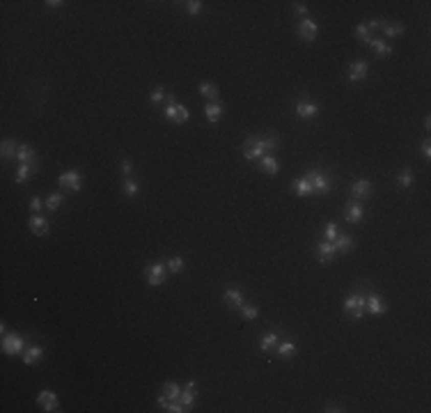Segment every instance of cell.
<instances>
[{
  "label": "cell",
  "mask_w": 431,
  "mask_h": 413,
  "mask_svg": "<svg viewBox=\"0 0 431 413\" xmlns=\"http://www.w3.org/2000/svg\"><path fill=\"white\" fill-rule=\"evenodd\" d=\"M46 5H49L51 9H58V7H62L64 3H62V0H46Z\"/></svg>",
  "instance_id": "c3c4849f"
},
{
  "label": "cell",
  "mask_w": 431,
  "mask_h": 413,
  "mask_svg": "<svg viewBox=\"0 0 431 413\" xmlns=\"http://www.w3.org/2000/svg\"><path fill=\"white\" fill-rule=\"evenodd\" d=\"M316 255H319V262L321 264H330L337 255V248H335L333 241H319L316 244Z\"/></svg>",
  "instance_id": "7c38bea8"
},
{
  "label": "cell",
  "mask_w": 431,
  "mask_h": 413,
  "mask_svg": "<svg viewBox=\"0 0 431 413\" xmlns=\"http://www.w3.org/2000/svg\"><path fill=\"white\" fill-rule=\"evenodd\" d=\"M3 351L7 356H23V351H26V340L16 333H5L3 335Z\"/></svg>",
  "instance_id": "8992f818"
},
{
  "label": "cell",
  "mask_w": 431,
  "mask_h": 413,
  "mask_svg": "<svg viewBox=\"0 0 431 413\" xmlns=\"http://www.w3.org/2000/svg\"><path fill=\"white\" fill-rule=\"evenodd\" d=\"M291 193L298 198H307V195H314V191H312V184L307 177H298L291 182Z\"/></svg>",
  "instance_id": "e0dca14e"
},
{
  "label": "cell",
  "mask_w": 431,
  "mask_h": 413,
  "mask_svg": "<svg viewBox=\"0 0 431 413\" xmlns=\"http://www.w3.org/2000/svg\"><path fill=\"white\" fill-rule=\"evenodd\" d=\"M165 278H168V267H165L163 262L147 264L145 267V280L149 287H161V285H165Z\"/></svg>",
  "instance_id": "277c9868"
},
{
  "label": "cell",
  "mask_w": 431,
  "mask_h": 413,
  "mask_svg": "<svg viewBox=\"0 0 431 413\" xmlns=\"http://www.w3.org/2000/svg\"><path fill=\"white\" fill-rule=\"evenodd\" d=\"M369 74V64L365 62V60H356V62L349 64V80L351 83H360V80H365Z\"/></svg>",
  "instance_id": "4fadbf2b"
},
{
  "label": "cell",
  "mask_w": 431,
  "mask_h": 413,
  "mask_svg": "<svg viewBox=\"0 0 431 413\" xmlns=\"http://www.w3.org/2000/svg\"><path fill=\"white\" fill-rule=\"evenodd\" d=\"M239 310H241V315H243L245 319H253V321H255V319L259 317V310H257V308H255V306H248V303H243V306H241Z\"/></svg>",
  "instance_id": "ab89813d"
},
{
  "label": "cell",
  "mask_w": 431,
  "mask_h": 413,
  "mask_svg": "<svg viewBox=\"0 0 431 413\" xmlns=\"http://www.w3.org/2000/svg\"><path fill=\"white\" fill-rule=\"evenodd\" d=\"M397 184H399V188H411V186H413V172H411V168L401 170L399 177H397Z\"/></svg>",
  "instance_id": "e575fe53"
},
{
  "label": "cell",
  "mask_w": 431,
  "mask_h": 413,
  "mask_svg": "<svg viewBox=\"0 0 431 413\" xmlns=\"http://www.w3.org/2000/svg\"><path fill=\"white\" fill-rule=\"evenodd\" d=\"M351 198L353 200H358V202H362V200H367L369 195L374 193V184L369 182V179H356V182L351 184Z\"/></svg>",
  "instance_id": "ba28073f"
},
{
  "label": "cell",
  "mask_w": 431,
  "mask_h": 413,
  "mask_svg": "<svg viewBox=\"0 0 431 413\" xmlns=\"http://www.w3.org/2000/svg\"><path fill=\"white\" fill-rule=\"evenodd\" d=\"M365 312L367 315H372V317H381V315H385L388 312V303H385V298L381 296V294H376V292H369V294H365Z\"/></svg>",
  "instance_id": "5b68a950"
},
{
  "label": "cell",
  "mask_w": 431,
  "mask_h": 413,
  "mask_svg": "<svg viewBox=\"0 0 431 413\" xmlns=\"http://www.w3.org/2000/svg\"><path fill=\"white\" fill-rule=\"evenodd\" d=\"M165 267H168L170 273H182L184 267H186V259H184L182 255H174V257H170L168 262H165Z\"/></svg>",
  "instance_id": "1f68e13d"
},
{
  "label": "cell",
  "mask_w": 431,
  "mask_h": 413,
  "mask_svg": "<svg viewBox=\"0 0 431 413\" xmlns=\"http://www.w3.org/2000/svg\"><path fill=\"white\" fill-rule=\"evenodd\" d=\"M44 207H46V205H44V200H41V198H37V195L30 198V211H32V213H39Z\"/></svg>",
  "instance_id": "b9f144b4"
},
{
  "label": "cell",
  "mask_w": 431,
  "mask_h": 413,
  "mask_svg": "<svg viewBox=\"0 0 431 413\" xmlns=\"http://www.w3.org/2000/svg\"><path fill=\"white\" fill-rule=\"evenodd\" d=\"M381 23H383V21H378V18H369V21L365 23V26H367L369 32H372V30H378V28H381Z\"/></svg>",
  "instance_id": "bcb514c9"
},
{
  "label": "cell",
  "mask_w": 431,
  "mask_h": 413,
  "mask_svg": "<svg viewBox=\"0 0 431 413\" xmlns=\"http://www.w3.org/2000/svg\"><path fill=\"white\" fill-rule=\"evenodd\" d=\"M28 225H30V232L37 236H46L51 230V223L46 216H41V213H32L30 221H28Z\"/></svg>",
  "instance_id": "30bf717a"
},
{
  "label": "cell",
  "mask_w": 431,
  "mask_h": 413,
  "mask_svg": "<svg viewBox=\"0 0 431 413\" xmlns=\"http://www.w3.org/2000/svg\"><path fill=\"white\" fill-rule=\"evenodd\" d=\"M62 202H64V195H62V193H51V195L44 200V205H46V209H49V211H58Z\"/></svg>",
  "instance_id": "836d02e7"
},
{
  "label": "cell",
  "mask_w": 431,
  "mask_h": 413,
  "mask_svg": "<svg viewBox=\"0 0 431 413\" xmlns=\"http://www.w3.org/2000/svg\"><path fill=\"white\" fill-rule=\"evenodd\" d=\"M163 395L168 397V400H179V395H182V386H179L177 381H165L163 383Z\"/></svg>",
  "instance_id": "4dcf8cb0"
},
{
  "label": "cell",
  "mask_w": 431,
  "mask_h": 413,
  "mask_svg": "<svg viewBox=\"0 0 431 413\" xmlns=\"http://www.w3.org/2000/svg\"><path fill=\"white\" fill-rule=\"evenodd\" d=\"M32 172H35V165H30V163H18L16 175H14V182H16V184H26V179L30 177Z\"/></svg>",
  "instance_id": "f1b7e54d"
},
{
  "label": "cell",
  "mask_w": 431,
  "mask_h": 413,
  "mask_svg": "<svg viewBox=\"0 0 431 413\" xmlns=\"http://www.w3.org/2000/svg\"><path fill=\"white\" fill-rule=\"evenodd\" d=\"M188 120H191V111H188L184 103H179L177 106V122H174V124H186Z\"/></svg>",
  "instance_id": "74e56055"
},
{
  "label": "cell",
  "mask_w": 431,
  "mask_h": 413,
  "mask_svg": "<svg viewBox=\"0 0 431 413\" xmlns=\"http://www.w3.org/2000/svg\"><path fill=\"white\" fill-rule=\"evenodd\" d=\"M205 115L209 124H218L222 120V103L220 101H209L205 106Z\"/></svg>",
  "instance_id": "44dd1931"
},
{
  "label": "cell",
  "mask_w": 431,
  "mask_h": 413,
  "mask_svg": "<svg viewBox=\"0 0 431 413\" xmlns=\"http://www.w3.org/2000/svg\"><path fill=\"white\" fill-rule=\"evenodd\" d=\"M16 161H18V163H30V165H35V161H37V151L32 149L30 145H26V142H18Z\"/></svg>",
  "instance_id": "603a6c76"
},
{
  "label": "cell",
  "mask_w": 431,
  "mask_h": 413,
  "mask_svg": "<svg viewBox=\"0 0 431 413\" xmlns=\"http://www.w3.org/2000/svg\"><path fill=\"white\" fill-rule=\"evenodd\" d=\"M420 151H422V156H424L427 161L431 159V142H429V138L422 142V145H420Z\"/></svg>",
  "instance_id": "ee69618b"
},
{
  "label": "cell",
  "mask_w": 431,
  "mask_h": 413,
  "mask_svg": "<svg viewBox=\"0 0 431 413\" xmlns=\"http://www.w3.org/2000/svg\"><path fill=\"white\" fill-rule=\"evenodd\" d=\"M307 179H310V184H312L314 195H328L330 188H333L330 177H328V175H324V172H319V170H310V172H307Z\"/></svg>",
  "instance_id": "3957f363"
},
{
  "label": "cell",
  "mask_w": 431,
  "mask_h": 413,
  "mask_svg": "<svg viewBox=\"0 0 431 413\" xmlns=\"http://www.w3.org/2000/svg\"><path fill=\"white\" fill-rule=\"evenodd\" d=\"M356 37L362 44H369V39H372V32H369V28L365 26V23H358L356 26Z\"/></svg>",
  "instance_id": "d590c367"
},
{
  "label": "cell",
  "mask_w": 431,
  "mask_h": 413,
  "mask_svg": "<svg viewBox=\"0 0 431 413\" xmlns=\"http://www.w3.org/2000/svg\"><path fill=\"white\" fill-rule=\"evenodd\" d=\"M296 115L301 117V120H314L316 115H319V106L312 101H298L296 103Z\"/></svg>",
  "instance_id": "9a60e30c"
},
{
  "label": "cell",
  "mask_w": 431,
  "mask_h": 413,
  "mask_svg": "<svg viewBox=\"0 0 431 413\" xmlns=\"http://www.w3.org/2000/svg\"><path fill=\"white\" fill-rule=\"evenodd\" d=\"M58 184L62 188H67V191L78 193L80 188H83V175H80L78 170H67V172H62L58 177Z\"/></svg>",
  "instance_id": "52a82bcc"
},
{
  "label": "cell",
  "mask_w": 431,
  "mask_h": 413,
  "mask_svg": "<svg viewBox=\"0 0 431 413\" xmlns=\"http://www.w3.org/2000/svg\"><path fill=\"white\" fill-rule=\"evenodd\" d=\"M259 170H262L264 175H271V177H276L278 172H280V163H278L276 154H264L262 159H259Z\"/></svg>",
  "instance_id": "5bb4252c"
},
{
  "label": "cell",
  "mask_w": 431,
  "mask_h": 413,
  "mask_svg": "<svg viewBox=\"0 0 431 413\" xmlns=\"http://www.w3.org/2000/svg\"><path fill=\"white\" fill-rule=\"evenodd\" d=\"M316 35H319V26H316V23L312 21L310 16H307V18H303V21L298 23V37H301V39H305V41H314V39H316Z\"/></svg>",
  "instance_id": "8fae6325"
},
{
  "label": "cell",
  "mask_w": 431,
  "mask_h": 413,
  "mask_svg": "<svg viewBox=\"0 0 431 413\" xmlns=\"http://www.w3.org/2000/svg\"><path fill=\"white\" fill-rule=\"evenodd\" d=\"M197 92H200V97L209 99V101H218V88L214 83H200Z\"/></svg>",
  "instance_id": "f546056e"
},
{
  "label": "cell",
  "mask_w": 431,
  "mask_h": 413,
  "mask_svg": "<svg viewBox=\"0 0 431 413\" xmlns=\"http://www.w3.org/2000/svg\"><path fill=\"white\" fill-rule=\"evenodd\" d=\"M37 406H39L41 411H49V413L60 411V400L53 390H41L39 395H37Z\"/></svg>",
  "instance_id": "9c48e42d"
},
{
  "label": "cell",
  "mask_w": 431,
  "mask_h": 413,
  "mask_svg": "<svg viewBox=\"0 0 431 413\" xmlns=\"http://www.w3.org/2000/svg\"><path fill=\"white\" fill-rule=\"evenodd\" d=\"M278 342H280V335H278L276 331H271V333L262 335V340H259V349H262V351H273L278 346Z\"/></svg>",
  "instance_id": "d4e9b609"
},
{
  "label": "cell",
  "mask_w": 431,
  "mask_h": 413,
  "mask_svg": "<svg viewBox=\"0 0 431 413\" xmlns=\"http://www.w3.org/2000/svg\"><path fill=\"white\" fill-rule=\"evenodd\" d=\"M335 239H337V223H326L324 241H335Z\"/></svg>",
  "instance_id": "f35d334b"
},
{
  "label": "cell",
  "mask_w": 431,
  "mask_h": 413,
  "mask_svg": "<svg viewBox=\"0 0 431 413\" xmlns=\"http://www.w3.org/2000/svg\"><path fill=\"white\" fill-rule=\"evenodd\" d=\"M165 101H168V103H165V108H163V117L168 122H177V106H179V103L174 101L172 94H168V99H165Z\"/></svg>",
  "instance_id": "83f0119b"
},
{
  "label": "cell",
  "mask_w": 431,
  "mask_h": 413,
  "mask_svg": "<svg viewBox=\"0 0 431 413\" xmlns=\"http://www.w3.org/2000/svg\"><path fill=\"white\" fill-rule=\"evenodd\" d=\"M168 99V94H165V90L163 88H156V90H151V94H149V101L154 103V106H158L161 101H165Z\"/></svg>",
  "instance_id": "60d3db41"
},
{
  "label": "cell",
  "mask_w": 431,
  "mask_h": 413,
  "mask_svg": "<svg viewBox=\"0 0 431 413\" xmlns=\"http://www.w3.org/2000/svg\"><path fill=\"white\" fill-rule=\"evenodd\" d=\"M222 298H225V306H227V308H236V310H239V308L243 306V292H241L239 287H230V289H225Z\"/></svg>",
  "instance_id": "ac0fdd59"
},
{
  "label": "cell",
  "mask_w": 431,
  "mask_h": 413,
  "mask_svg": "<svg viewBox=\"0 0 431 413\" xmlns=\"http://www.w3.org/2000/svg\"><path fill=\"white\" fill-rule=\"evenodd\" d=\"M381 30L385 35V39H395V37H401L406 32V26L399 21H383L381 23Z\"/></svg>",
  "instance_id": "2e32d148"
},
{
  "label": "cell",
  "mask_w": 431,
  "mask_h": 413,
  "mask_svg": "<svg viewBox=\"0 0 431 413\" xmlns=\"http://www.w3.org/2000/svg\"><path fill=\"white\" fill-rule=\"evenodd\" d=\"M156 402H158V406H161V409H168V404H170V400L163 395V393L158 395V400H156Z\"/></svg>",
  "instance_id": "7dc6e473"
},
{
  "label": "cell",
  "mask_w": 431,
  "mask_h": 413,
  "mask_svg": "<svg viewBox=\"0 0 431 413\" xmlns=\"http://www.w3.org/2000/svg\"><path fill=\"white\" fill-rule=\"evenodd\" d=\"M202 9H205V3H202V0H188V3H186V12L191 14V16L202 14Z\"/></svg>",
  "instance_id": "8d00e7d4"
},
{
  "label": "cell",
  "mask_w": 431,
  "mask_h": 413,
  "mask_svg": "<svg viewBox=\"0 0 431 413\" xmlns=\"http://www.w3.org/2000/svg\"><path fill=\"white\" fill-rule=\"evenodd\" d=\"M293 9H296L298 14H303L305 18H307V14H310V9H307V5H305V3H293Z\"/></svg>",
  "instance_id": "f6af8a7d"
},
{
  "label": "cell",
  "mask_w": 431,
  "mask_h": 413,
  "mask_svg": "<svg viewBox=\"0 0 431 413\" xmlns=\"http://www.w3.org/2000/svg\"><path fill=\"white\" fill-rule=\"evenodd\" d=\"M16 151H18V142H14L12 138H5L3 140V147H0V154H3V159H16Z\"/></svg>",
  "instance_id": "4316f807"
},
{
  "label": "cell",
  "mask_w": 431,
  "mask_h": 413,
  "mask_svg": "<svg viewBox=\"0 0 431 413\" xmlns=\"http://www.w3.org/2000/svg\"><path fill=\"white\" fill-rule=\"evenodd\" d=\"M337 253H351L353 250V236L351 234H337V239L333 241Z\"/></svg>",
  "instance_id": "484cf974"
},
{
  "label": "cell",
  "mask_w": 431,
  "mask_h": 413,
  "mask_svg": "<svg viewBox=\"0 0 431 413\" xmlns=\"http://www.w3.org/2000/svg\"><path fill=\"white\" fill-rule=\"evenodd\" d=\"M344 218H347V223H360V221H362V218H365V207H362V202H358V200L349 202Z\"/></svg>",
  "instance_id": "d6986e66"
},
{
  "label": "cell",
  "mask_w": 431,
  "mask_h": 413,
  "mask_svg": "<svg viewBox=\"0 0 431 413\" xmlns=\"http://www.w3.org/2000/svg\"><path fill=\"white\" fill-rule=\"evenodd\" d=\"M120 170H122V175H124V177H131V172H133V165H131L129 159H122L120 161Z\"/></svg>",
  "instance_id": "7bdbcfd3"
},
{
  "label": "cell",
  "mask_w": 431,
  "mask_h": 413,
  "mask_svg": "<svg viewBox=\"0 0 431 413\" xmlns=\"http://www.w3.org/2000/svg\"><path fill=\"white\" fill-rule=\"evenodd\" d=\"M122 191H124L126 198H135L140 193V182H138V179H124V184H122Z\"/></svg>",
  "instance_id": "d6a6232c"
},
{
  "label": "cell",
  "mask_w": 431,
  "mask_h": 413,
  "mask_svg": "<svg viewBox=\"0 0 431 413\" xmlns=\"http://www.w3.org/2000/svg\"><path fill=\"white\" fill-rule=\"evenodd\" d=\"M365 292H353V294H349L347 298H344V312L349 315V319H362V315H365Z\"/></svg>",
  "instance_id": "7a4b0ae2"
},
{
  "label": "cell",
  "mask_w": 431,
  "mask_h": 413,
  "mask_svg": "<svg viewBox=\"0 0 431 413\" xmlns=\"http://www.w3.org/2000/svg\"><path fill=\"white\" fill-rule=\"evenodd\" d=\"M367 46H372L374 53H376L378 58H390V55H392V46L388 44L385 39H381V37H372Z\"/></svg>",
  "instance_id": "7402d4cb"
},
{
  "label": "cell",
  "mask_w": 431,
  "mask_h": 413,
  "mask_svg": "<svg viewBox=\"0 0 431 413\" xmlns=\"http://www.w3.org/2000/svg\"><path fill=\"white\" fill-rule=\"evenodd\" d=\"M276 356L280 360H289V358H293L296 356V342L293 340H287V342H280L276 346Z\"/></svg>",
  "instance_id": "cb8c5ba5"
},
{
  "label": "cell",
  "mask_w": 431,
  "mask_h": 413,
  "mask_svg": "<svg viewBox=\"0 0 431 413\" xmlns=\"http://www.w3.org/2000/svg\"><path fill=\"white\" fill-rule=\"evenodd\" d=\"M278 147V138H259V136H248L243 142V159L245 161H259L264 154H271Z\"/></svg>",
  "instance_id": "6da1fadb"
},
{
  "label": "cell",
  "mask_w": 431,
  "mask_h": 413,
  "mask_svg": "<svg viewBox=\"0 0 431 413\" xmlns=\"http://www.w3.org/2000/svg\"><path fill=\"white\" fill-rule=\"evenodd\" d=\"M41 358H44V346H39V344H30L23 351V363L26 365H37Z\"/></svg>",
  "instance_id": "ffe728a7"
}]
</instances>
